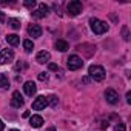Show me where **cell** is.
I'll use <instances>...</instances> for the list:
<instances>
[{"label":"cell","mask_w":131,"mask_h":131,"mask_svg":"<svg viewBox=\"0 0 131 131\" xmlns=\"http://www.w3.org/2000/svg\"><path fill=\"white\" fill-rule=\"evenodd\" d=\"M88 74H90V77L93 79V80H96V82H102L103 79H105V70H103V67H100V65H91L90 67V70H88Z\"/></svg>","instance_id":"6da1fadb"},{"label":"cell","mask_w":131,"mask_h":131,"mask_svg":"<svg viewBox=\"0 0 131 131\" xmlns=\"http://www.w3.org/2000/svg\"><path fill=\"white\" fill-rule=\"evenodd\" d=\"M3 128H5V123H3L2 120H0V131H3Z\"/></svg>","instance_id":"4316f807"},{"label":"cell","mask_w":131,"mask_h":131,"mask_svg":"<svg viewBox=\"0 0 131 131\" xmlns=\"http://www.w3.org/2000/svg\"><path fill=\"white\" fill-rule=\"evenodd\" d=\"M39 80H42V82L48 80V74H46V73H40V74H39Z\"/></svg>","instance_id":"603a6c76"},{"label":"cell","mask_w":131,"mask_h":131,"mask_svg":"<svg viewBox=\"0 0 131 131\" xmlns=\"http://www.w3.org/2000/svg\"><path fill=\"white\" fill-rule=\"evenodd\" d=\"M9 131H19V129H9Z\"/></svg>","instance_id":"4dcf8cb0"},{"label":"cell","mask_w":131,"mask_h":131,"mask_svg":"<svg viewBox=\"0 0 131 131\" xmlns=\"http://www.w3.org/2000/svg\"><path fill=\"white\" fill-rule=\"evenodd\" d=\"M114 129H116V131H125L126 128H125V125H123V123H120V122H119V123L116 125V128H114Z\"/></svg>","instance_id":"7402d4cb"},{"label":"cell","mask_w":131,"mask_h":131,"mask_svg":"<svg viewBox=\"0 0 131 131\" xmlns=\"http://www.w3.org/2000/svg\"><path fill=\"white\" fill-rule=\"evenodd\" d=\"M42 28L39 26V25H31L29 28H28V34L32 37V39H37V37H40L42 36Z\"/></svg>","instance_id":"8fae6325"},{"label":"cell","mask_w":131,"mask_h":131,"mask_svg":"<svg viewBox=\"0 0 131 131\" xmlns=\"http://www.w3.org/2000/svg\"><path fill=\"white\" fill-rule=\"evenodd\" d=\"M23 97H22V94H20V91H14L13 93V99H11V105L14 106V108H20L22 105H23Z\"/></svg>","instance_id":"9c48e42d"},{"label":"cell","mask_w":131,"mask_h":131,"mask_svg":"<svg viewBox=\"0 0 131 131\" xmlns=\"http://www.w3.org/2000/svg\"><path fill=\"white\" fill-rule=\"evenodd\" d=\"M0 22H5V16H3V13H0Z\"/></svg>","instance_id":"83f0119b"},{"label":"cell","mask_w":131,"mask_h":131,"mask_svg":"<svg viewBox=\"0 0 131 131\" xmlns=\"http://www.w3.org/2000/svg\"><path fill=\"white\" fill-rule=\"evenodd\" d=\"M29 123H31V126H34V128H40L42 126V123H43V119H42V116H31V119H29Z\"/></svg>","instance_id":"4fadbf2b"},{"label":"cell","mask_w":131,"mask_h":131,"mask_svg":"<svg viewBox=\"0 0 131 131\" xmlns=\"http://www.w3.org/2000/svg\"><path fill=\"white\" fill-rule=\"evenodd\" d=\"M46 99H48V105H51L52 108H56V106H57V102H59V100H57V97H56V96H49V97H46Z\"/></svg>","instance_id":"d6986e66"},{"label":"cell","mask_w":131,"mask_h":131,"mask_svg":"<svg viewBox=\"0 0 131 131\" xmlns=\"http://www.w3.org/2000/svg\"><path fill=\"white\" fill-rule=\"evenodd\" d=\"M6 42H8L9 45H13V46H17V45L20 43V37H19L17 34H8V36H6Z\"/></svg>","instance_id":"5bb4252c"},{"label":"cell","mask_w":131,"mask_h":131,"mask_svg":"<svg viewBox=\"0 0 131 131\" xmlns=\"http://www.w3.org/2000/svg\"><path fill=\"white\" fill-rule=\"evenodd\" d=\"M23 48H25V51H26V52H31V51L34 49V43H32L31 40H28V39H26V40H23Z\"/></svg>","instance_id":"e0dca14e"},{"label":"cell","mask_w":131,"mask_h":131,"mask_svg":"<svg viewBox=\"0 0 131 131\" xmlns=\"http://www.w3.org/2000/svg\"><path fill=\"white\" fill-rule=\"evenodd\" d=\"M14 59V51L13 49H2L0 51V65H5Z\"/></svg>","instance_id":"5b68a950"},{"label":"cell","mask_w":131,"mask_h":131,"mask_svg":"<svg viewBox=\"0 0 131 131\" xmlns=\"http://www.w3.org/2000/svg\"><path fill=\"white\" fill-rule=\"evenodd\" d=\"M23 117H29V111H25L23 113Z\"/></svg>","instance_id":"f1b7e54d"},{"label":"cell","mask_w":131,"mask_h":131,"mask_svg":"<svg viewBox=\"0 0 131 131\" xmlns=\"http://www.w3.org/2000/svg\"><path fill=\"white\" fill-rule=\"evenodd\" d=\"M46 131H56V128H54V126H49V128H48Z\"/></svg>","instance_id":"f546056e"},{"label":"cell","mask_w":131,"mask_h":131,"mask_svg":"<svg viewBox=\"0 0 131 131\" xmlns=\"http://www.w3.org/2000/svg\"><path fill=\"white\" fill-rule=\"evenodd\" d=\"M67 9H68L70 16H77V14L82 13V2H79V0H73V2L68 3Z\"/></svg>","instance_id":"277c9868"},{"label":"cell","mask_w":131,"mask_h":131,"mask_svg":"<svg viewBox=\"0 0 131 131\" xmlns=\"http://www.w3.org/2000/svg\"><path fill=\"white\" fill-rule=\"evenodd\" d=\"M45 106H48V99H46L45 96H39V97L32 102V110H36V111L45 110Z\"/></svg>","instance_id":"52a82bcc"},{"label":"cell","mask_w":131,"mask_h":131,"mask_svg":"<svg viewBox=\"0 0 131 131\" xmlns=\"http://www.w3.org/2000/svg\"><path fill=\"white\" fill-rule=\"evenodd\" d=\"M68 48H70L68 42H65V40H57V42H56V49L60 51V52H65Z\"/></svg>","instance_id":"9a60e30c"},{"label":"cell","mask_w":131,"mask_h":131,"mask_svg":"<svg viewBox=\"0 0 131 131\" xmlns=\"http://www.w3.org/2000/svg\"><path fill=\"white\" fill-rule=\"evenodd\" d=\"M49 59H51V54L48 51H40L36 57L37 63H46V62H49Z\"/></svg>","instance_id":"7c38bea8"},{"label":"cell","mask_w":131,"mask_h":131,"mask_svg":"<svg viewBox=\"0 0 131 131\" xmlns=\"http://www.w3.org/2000/svg\"><path fill=\"white\" fill-rule=\"evenodd\" d=\"M8 25H9L13 29H19V28H20V20H17V19H9V20H8Z\"/></svg>","instance_id":"ac0fdd59"},{"label":"cell","mask_w":131,"mask_h":131,"mask_svg":"<svg viewBox=\"0 0 131 131\" xmlns=\"http://www.w3.org/2000/svg\"><path fill=\"white\" fill-rule=\"evenodd\" d=\"M48 13H49V8H48L45 3H40V5L37 6V9L32 13V16H34L36 19H45V17L48 16Z\"/></svg>","instance_id":"8992f818"},{"label":"cell","mask_w":131,"mask_h":131,"mask_svg":"<svg viewBox=\"0 0 131 131\" xmlns=\"http://www.w3.org/2000/svg\"><path fill=\"white\" fill-rule=\"evenodd\" d=\"M6 88H9V80L5 74L0 73V90H6Z\"/></svg>","instance_id":"2e32d148"},{"label":"cell","mask_w":131,"mask_h":131,"mask_svg":"<svg viewBox=\"0 0 131 131\" xmlns=\"http://www.w3.org/2000/svg\"><path fill=\"white\" fill-rule=\"evenodd\" d=\"M105 99H106V102L108 103H111V105H116L117 102H119V94L114 91V90H106L105 91Z\"/></svg>","instance_id":"ba28073f"},{"label":"cell","mask_w":131,"mask_h":131,"mask_svg":"<svg viewBox=\"0 0 131 131\" xmlns=\"http://www.w3.org/2000/svg\"><path fill=\"white\" fill-rule=\"evenodd\" d=\"M23 67H25V65H23V63H20V62H19V63H17V65H16V70H17V71H19V70H22V68H23Z\"/></svg>","instance_id":"d4e9b609"},{"label":"cell","mask_w":131,"mask_h":131,"mask_svg":"<svg viewBox=\"0 0 131 131\" xmlns=\"http://www.w3.org/2000/svg\"><path fill=\"white\" fill-rule=\"evenodd\" d=\"M90 26H91V29H93L94 34H103V32L108 31V25H106V22H102V20L94 19V17L90 19Z\"/></svg>","instance_id":"7a4b0ae2"},{"label":"cell","mask_w":131,"mask_h":131,"mask_svg":"<svg viewBox=\"0 0 131 131\" xmlns=\"http://www.w3.org/2000/svg\"><path fill=\"white\" fill-rule=\"evenodd\" d=\"M126 102H128V103H131V93H129V91L126 93Z\"/></svg>","instance_id":"484cf974"},{"label":"cell","mask_w":131,"mask_h":131,"mask_svg":"<svg viewBox=\"0 0 131 131\" xmlns=\"http://www.w3.org/2000/svg\"><path fill=\"white\" fill-rule=\"evenodd\" d=\"M25 6H26V8H32V6H36V0H26V2H25Z\"/></svg>","instance_id":"44dd1931"},{"label":"cell","mask_w":131,"mask_h":131,"mask_svg":"<svg viewBox=\"0 0 131 131\" xmlns=\"http://www.w3.org/2000/svg\"><path fill=\"white\" fill-rule=\"evenodd\" d=\"M23 90H25V93H26V96H29V97H32L34 94H36V91H37V86H36V83L34 82H25V85H23Z\"/></svg>","instance_id":"30bf717a"},{"label":"cell","mask_w":131,"mask_h":131,"mask_svg":"<svg viewBox=\"0 0 131 131\" xmlns=\"http://www.w3.org/2000/svg\"><path fill=\"white\" fill-rule=\"evenodd\" d=\"M122 34H123V39H125V40L128 42V40H129V34H128V26H123V28H122Z\"/></svg>","instance_id":"ffe728a7"},{"label":"cell","mask_w":131,"mask_h":131,"mask_svg":"<svg viewBox=\"0 0 131 131\" xmlns=\"http://www.w3.org/2000/svg\"><path fill=\"white\" fill-rule=\"evenodd\" d=\"M67 65H68V68L71 71H77V70H80L83 67V62H82V59L79 56H70L68 60H67Z\"/></svg>","instance_id":"3957f363"},{"label":"cell","mask_w":131,"mask_h":131,"mask_svg":"<svg viewBox=\"0 0 131 131\" xmlns=\"http://www.w3.org/2000/svg\"><path fill=\"white\" fill-rule=\"evenodd\" d=\"M49 70H51V71H59V65H56V63H49Z\"/></svg>","instance_id":"cb8c5ba5"}]
</instances>
